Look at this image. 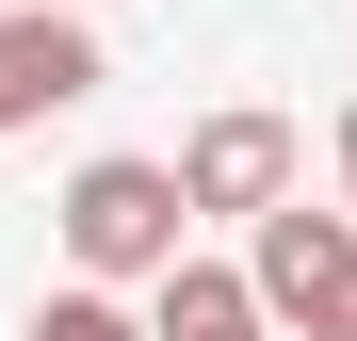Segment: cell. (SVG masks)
<instances>
[{"instance_id":"cell-5","label":"cell","mask_w":357,"mask_h":341,"mask_svg":"<svg viewBox=\"0 0 357 341\" xmlns=\"http://www.w3.org/2000/svg\"><path fill=\"white\" fill-rule=\"evenodd\" d=\"M146 341H276V309H260L244 260H195V244H178L146 276Z\"/></svg>"},{"instance_id":"cell-6","label":"cell","mask_w":357,"mask_h":341,"mask_svg":"<svg viewBox=\"0 0 357 341\" xmlns=\"http://www.w3.org/2000/svg\"><path fill=\"white\" fill-rule=\"evenodd\" d=\"M33 341H146V309H114V276H82V293H49Z\"/></svg>"},{"instance_id":"cell-4","label":"cell","mask_w":357,"mask_h":341,"mask_svg":"<svg viewBox=\"0 0 357 341\" xmlns=\"http://www.w3.org/2000/svg\"><path fill=\"white\" fill-rule=\"evenodd\" d=\"M178 195L260 227V211L292 195V114H195V146H178Z\"/></svg>"},{"instance_id":"cell-7","label":"cell","mask_w":357,"mask_h":341,"mask_svg":"<svg viewBox=\"0 0 357 341\" xmlns=\"http://www.w3.org/2000/svg\"><path fill=\"white\" fill-rule=\"evenodd\" d=\"M341 211H357V98H341Z\"/></svg>"},{"instance_id":"cell-1","label":"cell","mask_w":357,"mask_h":341,"mask_svg":"<svg viewBox=\"0 0 357 341\" xmlns=\"http://www.w3.org/2000/svg\"><path fill=\"white\" fill-rule=\"evenodd\" d=\"M178 227H195V195H178V162H82L66 179V260L82 276H162L178 260Z\"/></svg>"},{"instance_id":"cell-3","label":"cell","mask_w":357,"mask_h":341,"mask_svg":"<svg viewBox=\"0 0 357 341\" xmlns=\"http://www.w3.org/2000/svg\"><path fill=\"white\" fill-rule=\"evenodd\" d=\"M82 98H98V33L66 0H0V130H49Z\"/></svg>"},{"instance_id":"cell-2","label":"cell","mask_w":357,"mask_h":341,"mask_svg":"<svg viewBox=\"0 0 357 341\" xmlns=\"http://www.w3.org/2000/svg\"><path fill=\"white\" fill-rule=\"evenodd\" d=\"M244 276H260V309H276V325H309V341H357V211H309V195H276V211H260V244H244Z\"/></svg>"}]
</instances>
